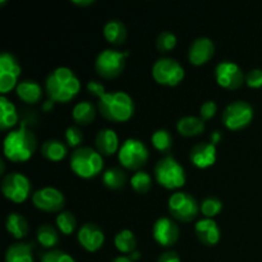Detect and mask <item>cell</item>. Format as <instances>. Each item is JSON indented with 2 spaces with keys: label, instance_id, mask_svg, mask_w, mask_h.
<instances>
[{
  "label": "cell",
  "instance_id": "6da1fadb",
  "mask_svg": "<svg viewBox=\"0 0 262 262\" xmlns=\"http://www.w3.org/2000/svg\"><path fill=\"white\" fill-rule=\"evenodd\" d=\"M37 148V138L30 125L20 122L19 127L9 130L3 140V154L13 163L30 160Z\"/></svg>",
  "mask_w": 262,
  "mask_h": 262
},
{
  "label": "cell",
  "instance_id": "7a4b0ae2",
  "mask_svg": "<svg viewBox=\"0 0 262 262\" xmlns=\"http://www.w3.org/2000/svg\"><path fill=\"white\" fill-rule=\"evenodd\" d=\"M79 90L81 81L69 67H56L45 79L46 95L54 102H69L78 95Z\"/></svg>",
  "mask_w": 262,
  "mask_h": 262
},
{
  "label": "cell",
  "instance_id": "3957f363",
  "mask_svg": "<svg viewBox=\"0 0 262 262\" xmlns=\"http://www.w3.org/2000/svg\"><path fill=\"white\" fill-rule=\"evenodd\" d=\"M97 109L105 119L123 123L129 120L135 114V101L128 92L120 90L110 91L99 99Z\"/></svg>",
  "mask_w": 262,
  "mask_h": 262
},
{
  "label": "cell",
  "instance_id": "277c9868",
  "mask_svg": "<svg viewBox=\"0 0 262 262\" xmlns=\"http://www.w3.org/2000/svg\"><path fill=\"white\" fill-rule=\"evenodd\" d=\"M69 166L72 171L79 178L90 179L100 174L104 168V159L102 155L94 147L81 146L74 148L69 158Z\"/></svg>",
  "mask_w": 262,
  "mask_h": 262
},
{
  "label": "cell",
  "instance_id": "5b68a950",
  "mask_svg": "<svg viewBox=\"0 0 262 262\" xmlns=\"http://www.w3.org/2000/svg\"><path fill=\"white\" fill-rule=\"evenodd\" d=\"M154 177L161 187L166 189H178L187 181L186 169L170 154L164 155L154 168Z\"/></svg>",
  "mask_w": 262,
  "mask_h": 262
},
{
  "label": "cell",
  "instance_id": "8992f818",
  "mask_svg": "<svg viewBox=\"0 0 262 262\" xmlns=\"http://www.w3.org/2000/svg\"><path fill=\"white\" fill-rule=\"evenodd\" d=\"M129 51H120L117 49L107 48L100 51L95 59V71L105 79L117 78L122 74L125 67V58Z\"/></svg>",
  "mask_w": 262,
  "mask_h": 262
},
{
  "label": "cell",
  "instance_id": "52a82bcc",
  "mask_svg": "<svg viewBox=\"0 0 262 262\" xmlns=\"http://www.w3.org/2000/svg\"><path fill=\"white\" fill-rule=\"evenodd\" d=\"M148 156H150V152L145 142L135 137H129L123 141L118 151L119 163L129 170H140L147 163Z\"/></svg>",
  "mask_w": 262,
  "mask_h": 262
},
{
  "label": "cell",
  "instance_id": "ba28073f",
  "mask_svg": "<svg viewBox=\"0 0 262 262\" xmlns=\"http://www.w3.org/2000/svg\"><path fill=\"white\" fill-rule=\"evenodd\" d=\"M154 79L159 84L163 86L173 87L181 83L186 76L184 67L182 66L181 61L177 59L170 58V56H161L154 63L152 69H151Z\"/></svg>",
  "mask_w": 262,
  "mask_h": 262
},
{
  "label": "cell",
  "instance_id": "9c48e42d",
  "mask_svg": "<svg viewBox=\"0 0 262 262\" xmlns=\"http://www.w3.org/2000/svg\"><path fill=\"white\" fill-rule=\"evenodd\" d=\"M2 192L5 199L15 204H22L30 197L32 191V182L20 171H9L2 178Z\"/></svg>",
  "mask_w": 262,
  "mask_h": 262
},
{
  "label": "cell",
  "instance_id": "30bf717a",
  "mask_svg": "<svg viewBox=\"0 0 262 262\" xmlns=\"http://www.w3.org/2000/svg\"><path fill=\"white\" fill-rule=\"evenodd\" d=\"M168 209L176 220L189 223L196 219L199 215L200 204L189 192L177 191L169 196Z\"/></svg>",
  "mask_w": 262,
  "mask_h": 262
},
{
  "label": "cell",
  "instance_id": "8fae6325",
  "mask_svg": "<svg viewBox=\"0 0 262 262\" xmlns=\"http://www.w3.org/2000/svg\"><path fill=\"white\" fill-rule=\"evenodd\" d=\"M253 119L252 105L245 100L230 101L224 107L222 114V122L228 129L241 130L250 125Z\"/></svg>",
  "mask_w": 262,
  "mask_h": 262
},
{
  "label": "cell",
  "instance_id": "7c38bea8",
  "mask_svg": "<svg viewBox=\"0 0 262 262\" xmlns=\"http://www.w3.org/2000/svg\"><path fill=\"white\" fill-rule=\"evenodd\" d=\"M22 73L18 59L9 51H3L0 54V92L7 95L12 90H15L19 83V77Z\"/></svg>",
  "mask_w": 262,
  "mask_h": 262
},
{
  "label": "cell",
  "instance_id": "4fadbf2b",
  "mask_svg": "<svg viewBox=\"0 0 262 262\" xmlns=\"http://www.w3.org/2000/svg\"><path fill=\"white\" fill-rule=\"evenodd\" d=\"M32 204L36 209L46 212H60L66 206V196L59 188L45 186L32 193Z\"/></svg>",
  "mask_w": 262,
  "mask_h": 262
},
{
  "label": "cell",
  "instance_id": "5bb4252c",
  "mask_svg": "<svg viewBox=\"0 0 262 262\" xmlns=\"http://www.w3.org/2000/svg\"><path fill=\"white\" fill-rule=\"evenodd\" d=\"M214 74L217 84L227 90L239 89L243 82H246V76L242 68L232 60L219 61L215 66Z\"/></svg>",
  "mask_w": 262,
  "mask_h": 262
},
{
  "label": "cell",
  "instance_id": "9a60e30c",
  "mask_svg": "<svg viewBox=\"0 0 262 262\" xmlns=\"http://www.w3.org/2000/svg\"><path fill=\"white\" fill-rule=\"evenodd\" d=\"M179 234L181 230L178 224L171 217L160 216L154 222L152 238L158 245L163 247H171L178 242Z\"/></svg>",
  "mask_w": 262,
  "mask_h": 262
},
{
  "label": "cell",
  "instance_id": "2e32d148",
  "mask_svg": "<svg viewBox=\"0 0 262 262\" xmlns=\"http://www.w3.org/2000/svg\"><path fill=\"white\" fill-rule=\"evenodd\" d=\"M77 239L82 248L89 252H96L104 246L105 233L100 225L95 223H84L78 228Z\"/></svg>",
  "mask_w": 262,
  "mask_h": 262
},
{
  "label": "cell",
  "instance_id": "e0dca14e",
  "mask_svg": "<svg viewBox=\"0 0 262 262\" xmlns=\"http://www.w3.org/2000/svg\"><path fill=\"white\" fill-rule=\"evenodd\" d=\"M215 43L207 36L194 38L188 49V60L193 66H204L212 59L215 54Z\"/></svg>",
  "mask_w": 262,
  "mask_h": 262
},
{
  "label": "cell",
  "instance_id": "ac0fdd59",
  "mask_svg": "<svg viewBox=\"0 0 262 262\" xmlns=\"http://www.w3.org/2000/svg\"><path fill=\"white\" fill-rule=\"evenodd\" d=\"M216 146L212 145L210 141L196 143L192 146L191 151H189V160L194 166L200 169H207L212 166L216 161Z\"/></svg>",
  "mask_w": 262,
  "mask_h": 262
},
{
  "label": "cell",
  "instance_id": "d6986e66",
  "mask_svg": "<svg viewBox=\"0 0 262 262\" xmlns=\"http://www.w3.org/2000/svg\"><path fill=\"white\" fill-rule=\"evenodd\" d=\"M194 234L202 245L212 247V246L219 243L220 237H222V230H220L215 219L202 217V219L197 220L196 224H194Z\"/></svg>",
  "mask_w": 262,
  "mask_h": 262
},
{
  "label": "cell",
  "instance_id": "ffe728a7",
  "mask_svg": "<svg viewBox=\"0 0 262 262\" xmlns=\"http://www.w3.org/2000/svg\"><path fill=\"white\" fill-rule=\"evenodd\" d=\"M122 143L119 142V136L113 128L104 127L99 129L95 137V146L96 150L102 156H110L113 154L118 152Z\"/></svg>",
  "mask_w": 262,
  "mask_h": 262
},
{
  "label": "cell",
  "instance_id": "44dd1931",
  "mask_svg": "<svg viewBox=\"0 0 262 262\" xmlns=\"http://www.w3.org/2000/svg\"><path fill=\"white\" fill-rule=\"evenodd\" d=\"M15 94L26 104L35 105L42 99L43 89L35 79H23L15 87Z\"/></svg>",
  "mask_w": 262,
  "mask_h": 262
},
{
  "label": "cell",
  "instance_id": "7402d4cb",
  "mask_svg": "<svg viewBox=\"0 0 262 262\" xmlns=\"http://www.w3.org/2000/svg\"><path fill=\"white\" fill-rule=\"evenodd\" d=\"M102 35H104L105 40L112 45H123L124 41L127 40V27L123 20L118 19V18H112L105 22L104 27H102Z\"/></svg>",
  "mask_w": 262,
  "mask_h": 262
},
{
  "label": "cell",
  "instance_id": "603a6c76",
  "mask_svg": "<svg viewBox=\"0 0 262 262\" xmlns=\"http://www.w3.org/2000/svg\"><path fill=\"white\" fill-rule=\"evenodd\" d=\"M33 243L18 241L5 251V262H33Z\"/></svg>",
  "mask_w": 262,
  "mask_h": 262
},
{
  "label": "cell",
  "instance_id": "cb8c5ba5",
  "mask_svg": "<svg viewBox=\"0 0 262 262\" xmlns=\"http://www.w3.org/2000/svg\"><path fill=\"white\" fill-rule=\"evenodd\" d=\"M19 122L17 106L5 95L0 96V129L3 132L14 128Z\"/></svg>",
  "mask_w": 262,
  "mask_h": 262
},
{
  "label": "cell",
  "instance_id": "d4e9b609",
  "mask_svg": "<svg viewBox=\"0 0 262 262\" xmlns=\"http://www.w3.org/2000/svg\"><path fill=\"white\" fill-rule=\"evenodd\" d=\"M206 129L205 120L197 115H183L177 122V130L184 137H196Z\"/></svg>",
  "mask_w": 262,
  "mask_h": 262
},
{
  "label": "cell",
  "instance_id": "484cf974",
  "mask_svg": "<svg viewBox=\"0 0 262 262\" xmlns=\"http://www.w3.org/2000/svg\"><path fill=\"white\" fill-rule=\"evenodd\" d=\"M5 228H7V232L18 241L27 237L28 232H30L27 219L20 212L15 211L8 214L7 219H5Z\"/></svg>",
  "mask_w": 262,
  "mask_h": 262
},
{
  "label": "cell",
  "instance_id": "4316f807",
  "mask_svg": "<svg viewBox=\"0 0 262 262\" xmlns=\"http://www.w3.org/2000/svg\"><path fill=\"white\" fill-rule=\"evenodd\" d=\"M41 154L50 161H60L68 155V145L58 138H49L41 145Z\"/></svg>",
  "mask_w": 262,
  "mask_h": 262
},
{
  "label": "cell",
  "instance_id": "83f0119b",
  "mask_svg": "<svg viewBox=\"0 0 262 262\" xmlns=\"http://www.w3.org/2000/svg\"><path fill=\"white\" fill-rule=\"evenodd\" d=\"M96 117V106L92 101H78L72 109V118L79 125H89Z\"/></svg>",
  "mask_w": 262,
  "mask_h": 262
},
{
  "label": "cell",
  "instance_id": "f1b7e54d",
  "mask_svg": "<svg viewBox=\"0 0 262 262\" xmlns=\"http://www.w3.org/2000/svg\"><path fill=\"white\" fill-rule=\"evenodd\" d=\"M36 239L43 248L54 250V247L59 243V232L54 225L45 223L36 230Z\"/></svg>",
  "mask_w": 262,
  "mask_h": 262
},
{
  "label": "cell",
  "instance_id": "f546056e",
  "mask_svg": "<svg viewBox=\"0 0 262 262\" xmlns=\"http://www.w3.org/2000/svg\"><path fill=\"white\" fill-rule=\"evenodd\" d=\"M114 245L119 252L124 255H130L133 251L137 250V239L135 233L128 228L120 229L114 237Z\"/></svg>",
  "mask_w": 262,
  "mask_h": 262
},
{
  "label": "cell",
  "instance_id": "4dcf8cb0",
  "mask_svg": "<svg viewBox=\"0 0 262 262\" xmlns=\"http://www.w3.org/2000/svg\"><path fill=\"white\" fill-rule=\"evenodd\" d=\"M127 174L118 166L107 168L102 173V183L109 189H120L127 184Z\"/></svg>",
  "mask_w": 262,
  "mask_h": 262
},
{
  "label": "cell",
  "instance_id": "1f68e13d",
  "mask_svg": "<svg viewBox=\"0 0 262 262\" xmlns=\"http://www.w3.org/2000/svg\"><path fill=\"white\" fill-rule=\"evenodd\" d=\"M151 143L160 152H169L173 147V136L165 128H159L151 135Z\"/></svg>",
  "mask_w": 262,
  "mask_h": 262
},
{
  "label": "cell",
  "instance_id": "d6a6232c",
  "mask_svg": "<svg viewBox=\"0 0 262 262\" xmlns=\"http://www.w3.org/2000/svg\"><path fill=\"white\" fill-rule=\"evenodd\" d=\"M129 182L133 191H136L140 194H145L150 191L151 186H152V177L147 171L138 170L130 177Z\"/></svg>",
  "mask_w": 262,
  "mask_h": 262
},
{
  "label": "cell",
  "instance_id": "836d02e7",
  "mask_svg": "<svg viewBox=\"0 0 262 262\" xmlns=\"http://www.w3.org/2000/svg\"><path fill=\"white\" fill-rule=\"evenodd\" d=\"M56 228L64 235H69L77 229V217L72 211H60L55 217Z\"/></svg>",
  "mask_w": 262,
  "mask_h": 262
},
{
  "label": "cell",
  "instance_id": "e575fe53",
  "mask_svg": "<svg viewBox=\"0 0 262 262\" xmlns=\"http://www.w3.org/2000/svg\"><path fill=\"white\" fill-rule=\"evenodd\" d=\"M223 210V202L215 196H207L200 204V211L204 215V217L214 219L216 215H219Z\"/></svg>",
  "mask_w": 262,
  "mask_h": 262
},
{
  "label": "cell",
  "instance_id": "d590c367",
  "mask_svg": "<svg viewBox=\"0 0 262 262\" xmlns=\"http://www.w3.org/2000/svg\"><path fill=\"white\" fill-rule=\"evenodd\" d=\"M177 42H178V38H177L176 33H173L171 31H163L159 33L158 38H156V48L161 53H169L176 48Z\"/></svg>",
  "mask_w": 262,
  "mask_h": 262
},
{
  "label": "cell",
  "instance_id": "8d00e7d4",
  "mask_svg": "<svg viewBox=\"0 0 262 262\" xmlns=\"http://www.w3.org/2000/svg\"><path fill=\"white\" fill-rule=\"evenodd\" d=\"M40 262H76V260H74L73 256L69 255L66 251L54 248V250H49L45 253H42L40 257Z\"/></svg>",
  "mask_w": 262,
  "mask_h": 262
},
{
  "label": "cell",
  "instance_id": "74e56055",
  "mask_svg": "<svg viewBox=\"0 0 262 262\" xmlns=\"http://www.w3.org/2000/svg\"><path fill=\"white\" fill-rule=\"evenodd\" d=\"M64 137H66V143L69 147L78 148L83 142V133L78 125H69L66 129Z\"/></svg>",
  "mask_w": 262,
  "mask_h": 262
},
{
  "label": "cell",
  "instance_id": "f35d334b",
  "mask_svg": "<svg viewBox=\"0 0 262 262\" xmlns=\"http://www.w3.org/2000/svg\"><path fill=\"white\" fill-rule=\"evenodd\" d=\"M246 84L251 89L262 87V68H253L246 74Z\"/></svg>",
  "mask_w": 262,
  "mask_h": 262
},
{
  "label": "cell",
  "instance_id": "ab89813d",
  "mask_svg": "<svg viewBox=\"0 0 262 262\" xmlns=\"http://www.w3.org/2000/svg\"><path fill=\"white\" fill-rule=\"evenodd\" d=\"M217 112V105L214 100H206L201 104L200 106V117L206 122V120H210L211 118L215 117Z\"/></svg>",
  "mask_w": 262,
  "mask_h": 262
},
{
  "label": "cell",
  "instance_id": "60d3db41",
  "mask_svg": "<svg viewBox=\"0 0 262 262\" xmlns=\"http://www.w3.org/2000/svg\"><path fill=\"white\" fill-rule=\"evenodd\" d=\"M87 90H89L90 94L96 96L97 99H101V97L107 92L106 90H105L104 84L100 81H97V79H90V81L87 82Z\"/></svg>",
  "mask_w": 262,
  "mask_h": 262
},
{
  "label": "cell",
  "instance_id": "b9f144b4",
  "mask_svg": "<svg viewBox=\"0 0 262 262\" xmlns=\"http://www.w3.org/2000/svg\"><path fill=\"white\" fill-rule=\"evenodd\" d=\"M158 262H182L181 256L177 251L174 250H168L164 251L160 256H159Z\"/></svg>",
  "mask_w": 262,
  "mask_h": 262
},
{
  "label": "cell",
  "instance_id": "7bdbcfd3",
  "mask_svg": "<svg viewBox=\"0 0 262 262\" xmlns=\"http://www.w3.org/2000/svg\"><path fill=\"white\" fill-rule=\"evenodd\" d=\"M222 137H223V135H222V132H220L219 129L212 130L211 135H210V142H211L212 145L216 146L217 143H219L220 141H222Z\"/></svg>",
  "mask_w": 262,
  "mask_h": 262
},
{
  "label": "cell",
  "instance_id": "ee69618b",
  "mask_svg": "<svg viewBox=\"0 0 262 262\" xmlns=\"http://www.w3.org/2000/svg\"><path fill=\"white\" fill-rule=\"evenodd\" d=\"M72 3L78 7H89V5L94 4L95 0H72Z\"/></svg>",
  "mask_w": 262,
  "mask_h": 262
},
{
  "label": "cell",
  "instance_id": "f6af8a7d",
  "mask_svg": "<svg viewBox=\"0 0 262 262\" xmlns=\"http://www.w3.org/2000/svg\"><path fill=\"white\" fill-rule=\"evenodd\" d=\"M54 104H55V102H54L53 100L48 99V100H46V101L42 102V110H43V112H49V110L53 109Z\"/></svg>",
  "mask_w": 262,
  "mask_h": 262
},
{
  "label": "cell",
  "instance_id": "bcb514c9",
  "mask_svg": "<svg viewBox=\"0 0 262 262\" xmlns=\"http://www.w3.org/2000/svg\"><path fill=\"white\" fill-rule=\"evenodd\" d=\"M110 262H135L129 256H117V257L113 258Z\"/></svg>",
  "mask_w": 262,
  "mask_h": 262
},
{
  "label": "cell",
  "instance_id": "7dc6e473",
  "mask_svg": "<svg viewBox=\"0 0 262 262\" xmlns=\"http://www.w3.org/2000/svg\"><path fill=\"white\" fill-rule=\"evenodd\" d=\"M129 257L132 258L133 261L138 260V258H140V251H137V250H136V251H133V252L130 253V255H129Z\"/></svg>",
  "mask_w": 262,
  "mask_h": 262
},
{
  "label": "cell",
  "instance_id": "c3c4849f",
  "mask_svg": "<svg viewBox=\"0 0 262 262\" xmlns=\"http://www.w3.org/2000/svg\"><path fill=\"white\" fill-rule=\"evenodd\" d=\"M0 166H2V170H0V174H2V176H5V174H4V170H5V161H4V159H2V160H0Z\"/></svg>",
  "mask_w": 262,
  "mask_h": 262
}]
</instances>
